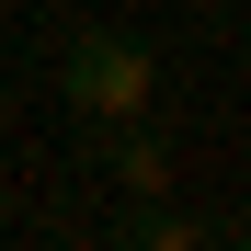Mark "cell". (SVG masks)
<instances>
[{"label": "cell", "mask_w": 251, "mask_h": 251, "mask_svg": "<svg viewBox=\"0 0 251 251\" xmlns=\"http://www.w3.org/2000/svg\"><path fill=\"white\" fill-rule=\"evenodd\" d=\"M126 240H137V251H194L205 228H194V217H172L160 194H137V217H126Z\"/></svg>", "instance_id": "cell-3"}, {"label": "cell", "mask_w": 251, "mask_h": 251, "mask_svg": "<svg viewBox=\"0 0 251 251\" xmlns=\"http://www.w3.org/2000/svg\"><path fill=\"white\" fill-rule=\"evenodd\" d=\"M103 172H114L126 194H160V183H172V149L149 137V114H126V137H103Z\"/></svg>", "instance_id": "cell-2"}, {"label": "cell", "mask_w": 251, "mask_h": 251, "mask_svg": "<svg viewBox=\"0 0 251 251\" xmlns=\"http://www.w3.org/2000/svg\"><path fill=\"white\" fill-rule=\"evenodd\" d=\"M160 92V57L137 46V34H80V46L57 57V103L80 126H126V114H149Z\"/></svg>", "instance_id": "cell-1"}]
</instances>
